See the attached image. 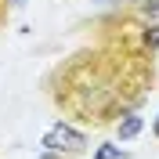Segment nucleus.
<instances>
[{"mask_svg": "<svg viewBox=\"0 0 159 159\" xmlns=\"http://www.w3.org/2000/svg\"><path fill=\"white\" fill-rule=\"evenodd\" d=\"M148 80H134L130 65H112L101 61V54H76L65 72H58V105H65L69 112H76L80 119L90 123H109L112 112H123L127 101H134L127 87H134L138 94H145Z\"/></svg>", "mask_w": 159, "mask_h": 159, "instance_id": "obj_1", "label": "nucleus"}, {"mask_svg": "<svg viewBox=\"0 0 159 159\" xmlns=\"http://www.w3.org/2000/svg\"><path fill=\"white\" fill-rule=\"evenodd\" d=\"M43 148L47 152H83L87 148V138L80 134L76 127H69V123H54V127L43 134Z\"/></svg>", "mask_w": 159, "mask_h": 159, "instance_id": "obj_2", "label": "nucleus"}, {"mask_svg": "<svg viewBox=\"0 0 159 159\" xmlns=\"http://www.w3.org/2000/svg\"><path fill=\"white\" fill-rule=\"evenodd\" d=\"M141 127H145L141 116H130V112H127V116L116 123V134H119V141H130V138H138V134H141Z\"/></svg>", "mask_w": 159, "mask_h": 159, "instance_id": "obj_3", "label": "nucleus"}, {"mask_svg": "<svg viewBox=\"0 0 159 159\" xmlns=\"http://www.w3.org/2000/svg\"><path fill=\"white\" fill-rule=\"evenodd\" d=\"M94 159H130V156H127L123 148H119V145H98Z\"/></svg>", "mask_w": 159, "mask_h": 159, "instance_id": "obj_4", "label": "nucleus"}, {"mask_svg": "<svg viewBox=\"0 0 159 159\" xmlns=\"http://www.w3.org/2000/svg\"><path fill=\"white\" fill-rule=\"evenodd\" d=\"M7 18V0H0V22Z\"/></svg>", "mask_w": 159, "mask_h": 159, "instance_id": "obj_5", "label": "nucleus"}, {"mask_svg": "<svg viewBox=\"0 0 159 159\" xmlns=\"http://www.w3.org/2000/svg\"><path fill=\"white\" fill-rule=\"evenodd\" d=\"M152 134L159 138V112H156V123H152Z\"/></svg>", "mask_w": 159, "mask_h": 159, "instance_id": "obj_6", "label": "nucleus"}, {"mask_svg": "<svg viewBox=\"0 0 159 159\" xmlns=\"http://www.w3.org/2000/svg\"><path fill=\"white\" fill-rule=\"evenodd\" d=\"M11 4H15V7H22V4H25V0H11Z\"/></svg>", "mask_w": 159, "mask_h": 159, "instance_id": "obj_7", "label": "nucleus"}]
</instances>
